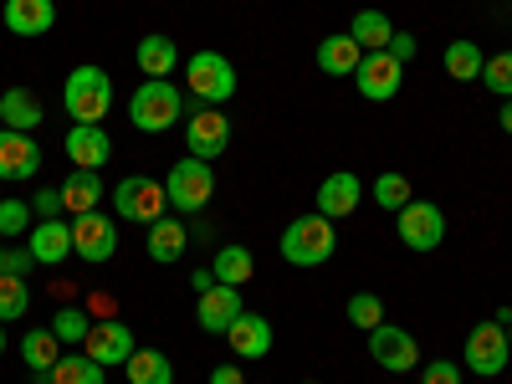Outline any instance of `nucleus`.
<instances>
[{"mask_svg":"<svg viewBox=\"0 0 512 384\" xmlns=\"http://www.w3.org/2000/svg\"><path fill=\"white\" fill-rule=\"evenodd\" d=\"M180 113H185V93L175 82H159V77H144L134 88V98H128V123L139 134H169L180 123Z\"/></svg>","mask_w":512,"mask_h":384,"instance_id":"1","label":"nucleus"},{"mask_svg":"<svg viewBox=\"0 0 512 384\" xmlns=\"http://www.w3.org/2000/svg\"><path fill=\"white\" fill-rule=\"evenodd\" d=\"M62 108L72 113V123H103L113 113V77L103 67H72L67 88H62Z\"/></svg>","mask_w":512,"mask_h":384,"instance_id":"2","label":"nucleus"},{"mask_svg":"<svg viewBox=\"0 0 512 384\" xmlns=\"http://www.w3.org/2000/svg\"><path fill=\"white\" fill-rule=\"evenodd\" d=\"M282 262L287 267H323L328 256H333V246H338V231H333V221L328 216H297V221H287V231H282Z\"/></svg>","mask_w":512,"mask_h":384,"instance_id":"3","label":"nucleus"},{"mask_svg":"<svg viewBox=\"0 0 512 384\" xmlns=\"http://www.w3.org/2000/svg\"><path fill=\"white\" fill-rule=\"evenodd\" d=\"M164 195H169V210H175V216H200V210L210 205V195H216V169H210L205 159H195V154H185L164 175Z\"/></svg>","mask_w":512,"mask_h":384,"instance_id":"4","label":"nucleus"},{"mask_svg":"<svg viewBox=\"0 0 512 384\" xmlns=\"http://www.w3.org/2000/svg\"><path fill=\"white\" fill-rule=\"evenodd\" d=\"M113 210L123 221H134V226H154L169 216V195H164V180H149V175H128L118 180L113 190Z\"/></svg>","mask_w":512,"mask_h":384,"instance_id":"5","label":"nucleus"},{"mask_svg":"<svg viewBox=\"0 0 512 384\" xmlns=\"http://www.w3.org/2000/svg\"><path fill=\"white\" fill-rule=\"evenodd\" d=\"M185 88L195 93V103H210V108H221L236 98V67L221 57V52H195L185 62Z\"/></svg>","mask_w":512,"mask_h":384,"instance_id":"6","label":"nucleus"},{"mask_svg":"<svg viewBox=\"0 0 512 384\" xmlns=\"http://www.w3.org/2000/svg\"><path fill=\"white\" fill-rule=\"evenodd\" d=\"M507 359H512V344H507V323L487 318V323H477L472 333H466V369H472V374H482V379H497V374L507 369Z\"/></svg>","mask_w":512,"mask_h":384,"instance_id":"7","label":"nucleus"},{"mask_svg":"<svg viewBox=\"0 0 512 384\" xmlns=\"http://www.w3.org/2000/svg\"><path fill=\"white\" fill-rule=\"evenodd\" d=\"M226 144H231V118L210 103H195V113L185 118V149L210 164L216 154H226Z\"/></svg>","mask_w":512,"mask_h":384,"instance_id":"8","label":"nucleus"},{"mask_svg":"<svg viewBox=\"0 0 512 384\" xmlns=\"http://www.w3.org/2000/svg\"><path fill=\"white\" fill-rule=\"evenodd\" d=\"M118 251V221H108L103 210H88V216L72 221V256H82L88 267H103L113 262Z\"/></svg>","mask_w":512,"mask_h":384,"instance_id":"9","label":"nucleus"},{"mask_svg":"<svg viewBox=\"0 0 512 384\" xmlns=\"http://www.w3.org/2000/svg\"><path fill=\"white\" fill-rule=\"evenodd\" d=\"M395 226H400V241L410 251H436L446 241V216H441V205H431V200H410L395 216Z\"/></svg>","mask_w":512,"mask_h":384,"instance_id":"10","label":"nucleus"},{"mask_svg":"<svg viewBox=\"0 0 512 384\" xmlns=\"http://www.w3.org/2000/svg\"><path fill=\"white\" fill-rule=\"evenodd\" d=\"M82 354L98 359L103 369L128 364V359H134V328H128L123 318H103V323L88 328V338H82Z\"/></svg>","mask_w":512,"mask_h":384,"instance_id":"11","label":"nucleus"},{"mask_svg":"<svg viewBox=\"0 0 512 384\" xmlns=\"http://www.w3.org/2000/svg\"><path fill=\"white\" fill-rule=\"evenodd\" d=\"M405 82V62H395L390 52H364L359 72H354V88L369 98V103H390Z\"/></svg>","mask_w":512,"mask_h":384,"instance_id":"12","label":"nucleus"},{"mask_svg":"<svg viewBox=\"0 0 512 384\" xmlns=\"http://www.w3.org/2000/svg\"><path fill=\"white\" fill-rule=\"evenodd\" d=\"M369 359L379 369H390V374H410L420 364V349H415V338L405 328L379 323V328H369Z\"/></svg>","mask_w":512,"mask_h":384,"instance_id":"13","label":"nucleus"},{"mask_svg":"<svg viewBox=\"0 0 512 384\" xmlns=\"http://www.w3.org/2000/svg\"><path fill=\"white\" fill-rule=\"evenodd\" d=\"M62 149H67L72 169H103V164L113 159V139H108L103 123H72Z\"/></svg>","mask_w":512,"mask_h":384,"instance_id":"14","label":"nucleus"},{"mask_svg":"<svg viewBox=\"0 0 512 384\" xmlns=\"http://www.w3.org/2000/svg\"><path fill=\"white\" fill-rule=\"evenodd\" d=\"M241 313H246V303H241V287H226V282H216L210 292H200L195 323H200L205 333H221V338H226V328H231Z\"/></svg>","mask_w":512,"mask_h":384,"instance_id":"15","label":"nucleus"},{"mask_svg":"<svg viewBox=\"0 0 512 384\" xmlns=\"http://www.w3.org/2000/svg\"><path fill=\"white\" fill-rule=\"evenodd\" d=\"M359 200H364V185H359L354 169H333V175L318 185V216L344 221V216H354V210H359Z\"/></svg>","mask_w":512,"mask_h":384,"instance_id":"16","label":"nucleus"},{"mask_svg":"<svg viewBox=\"0 0 512 384\" xmlns=\"http://www.w3.org/2000/svg\"><path fill=\"white\" fill-rule=\"evenodd\" d=\"M41 169V144L16 128H0V180H36Z\"/></svg>","mask_w":512,"mask_h":384,"instance_id":"17","label":"nucleus"},{"mask_svg":"<svg viewBox=\"0 0 512 384\" xmlns=\"http://www.w3.org/2000/svg\"><path fill=\"white\" fill-rule=\"evenodd\" d=\"M226 344H231L236 359H267V354H272V323H267L262 313L246 308V313L226 328Z\"/></svg>","mask_w":512,"mask_h":384,"instance_id":"18","label":"nucleus"},{"mask_svg":"<svg viewBox=\"0 0 512 384\" xmlns=\"http://www.w3.org/2000/svg\"><path fill=\"white\" fill-rule=\"evenodd\" d=\"M26 246L36 256V267H57V262H67V256H72V226L62 216L57 221H36L26 231Z\"/></svg>","mask_w":512,"mask_h":384,"instance_id":"19","label":"nucleus"},{"mask_svg":"<svg viewBox=\"0 0 512 384\" xmlns=\"http://www.w3.org/2000/svg\"><path fill=\"white\" fill-rule=\"evenodd\" d=\"M6 31L11 36H47L57 26V6L52 0H6Z\"/></svg>","mask_w":512,"mask_h":384,"instance_id":"20","label":"nucleus"},{"mask_svg":"<svg viewBox=\"0 0 512 384\" xmlns=\"http://www.w3.org/2000/svg\"><path fill=\"white\" fill-rule=\"evenodd\" d=\"M359 62H364V47H359L349 31H338V36H323V41H318V72H328V77H354Z\"/></svg>","mask_w":512,"mask_h":384,"instance_id":"21","label":"nucleus"},{"mask_svg":"<svg viewBox=\"0 0 512 384\" xmlns=\"http://www.w3.org/2000/svg\"><path fill=\"white\" fill-rule=\"evenodd\" d=\"M57 190H62V205L72 210V216H88V210H98V200L108 195V185H103L98 169H72Z\"/></svg>","mask_w":512,"mask_h":384,"instance_id":"22","label":"nucleus"},{"mask_svg":"<svg viewBox=\"0 0 512 384\" xmlns=\"http://www.w3.org/2000/svg\"><path fill=\"white\" fill-rule=\"evenodd\" d=\"M139 72L144 77H159V82H169V72H180V47L169 41L164 31H149L144 41H139Z\"/></svg>","mask_w":512,"mask_h":384,"instance_id":"23","label":"nucleus"},{"mask_svg":"<svg viewBox=\"0 0 512 384\" xmlns=\"http://www.w3.org/2000/svg\"><path fill=\"white\" fill-rule=\"evenodd\" d=\"M41 118H47V113H41V98H36L31 88H6V93H0V128L31 134Z\"/></svg>","mask_w":512,"mask_h":384,"instance_id":"24","label":"nucleus"},{"mask_svg":"<svg viewBox=\"0 0 512 384\" xmlns=\"http://www.w3.org/2000/svg\"><path fill=\"white\" fill-rule=\"evenodd\" d=\"M128 384H175V364H169V354L159 349H134V359L123 364Z\"/></svg>","mask_w":512,"mask_h":384,"instance_id":"25","label":"nucleus"},{"mask_svg":"<svg viewBox=\"0 0 512 384\" xmlns=\"http://www.w3.org/2000/svg\"><path fill=\"white\" fill-rule=\"evenodd\" d=\"M185 246H190V231H185L180 221H169V216H164V221L149 226V256H154V262H164V267H169V262H180Z\"/></svg>","mask_w":512,"mask_h":384,"instance_id":"26","label":"nucleus"},{"mask_svg":"<svg viewBox=\"0 0 512 384\" xmlns=\"http://www.w3.org/2000/svg\"><path fill=\"white\" fill-rule=\"evenodd\" d=\"M21 359L31 364V374H47V369L62 359V338H57L52 328H31V333L21 338Z\"/></svg>","mask_w":512,"mask_h":384,"instance_id":"27","label":"nucleus"},{"mask_svg":"<svg viewBox=\"0 0 512 384\" xmlns=\"http://www.w3.org/2000/svg\"><path fill=\"white\" fill-rule=\"evenodd\" d=\"M349 36L359 41L364 52H384V47H390V36H395V26H390V16H384V11H359L349 21Z\"/></svg>","mask_w":512,"mask_h":384,"instance_id":"28","label":"nucleus"},{"mask_svg":"<svg viewBox=\"0 0 512 384\" xmlns=\"http://www.w3.org/2000/svg\"><path fill=\"white\" fill-rule=\"evenodd\" d=\"M256 277V262H251V251L246 246H221L216 251V282H226V287H246Z\"/></svg>","mask_w":512,"mask_h":384,"instance_id":"29","label":"nucleus"},{"mask_svg":"<svg viewBox=\"0 0 512 384\" xmlns=\"http://www.w3.org/2000/svg\"><path fill=\"white\" fill-rule=\"evenodd\" d=\"M52 384H108V369L98 364V359H88V354H62L57 364H52Z\"/></svg>","mask_w":512,"mask_h":384,"instance_id":"30","label":"nucleus"},{"mask_svg":"<svg viewBox=\"0 0 512 384\" xmlns=\"http://www.w3.org/2000/svg\"><path fill=\"white\" fill-rule=\"evenodd\" d=\"M482 67H487V57H482L477 41H451L446 47V72L456 82H482Z\"/></svg>","mask_w":512,"mask_h":384,"instance_id":"31","label":"nucleus"},{"mask_svg":"<svg viewBox=\"0 0 512 384\" xmlns=\"http://www.w3.org/2000/svg\"><path fill=\"white\" fill-rule=\"evenodd\" d=\"M369 195H374V205H379V210H395V216H400V210L410 205V180L400 175V169H384V175L374 180V190H369Z\"/></svg>","mask_w":512,"mask_h":384,"instance_id":"32","label":"nucleus"},{"mask_svg":"<svg viewBox=\"0 0 512 384\" xmlns=\"http://www.w3.org/2000/svg\"><path fill=\"white\" fill-rule=\"evenodd\" d=\"M26 308H31L26 277H0V323H6V318H26Z\"/></svg>","mask_w":512,"mask_h":384,"instance_id":"33","label":"nucleus"},{"mask_svg":"<svg viewBox=\"0 0 512 384\" xmlns=\"http://www.w3.org/2000/svg\"><path fill=\"white\" fill-rule=\"evenodd\" d=\"M349 323H354V328H364V333L384 323V303H379V292H354V297H349Z\"/></svg>","mask_w":512,"mask_h":384,"instance_id":"34","label":"nucleus"},{"mask_svg":"<svg viewBox=\"0 0 512 384\" xmlns=\"http://www.w3.org/2000/svg\"><path fill=\"white\" fill-rule=\"evenodd\" d=\"M482 82H487V93H497L502 103L512 98V52H497V57H487V67H482Z\"/></svg>","mask_w":512,"mask_h":384,"instance_id":"35","label":"nucleus"},{"mask_svg":"<svg viewBox=\"0 0 512 384\" xmlns=\"http://www.w3.org/2000/svg\"><path fill=\"white\" fill-rule=\"evenodd\" d=\"M88 328H93L88 313H77V308H62V313L52 318V333L62 338V349H67V344H82V338H88Z\"/></svg>","mask_w":512,"mask_h":384,"instance_id":"36","label":"nucleus"},{"mask_svg":"<svg viewBox=\"0 0 512 384\" xmlns=\"http://www.w3.org/2000/svg\"><path fill=\"white\" fill-rule=\"evenodd\" d=\"M31 231V205L26 200H0V236H26Z\"/></svg>","mask_w":512,"mask_h":384,"instance_id":"37","label":"nucleus"},{"mask_svg":"<svg viewBox=\"0 0 512 384\" xmlns=\"http://www.w3.org/2000/svg\"><path fill=\"white\" fill-rule=\"evenodd\" d=\"M31 267H36L31 246H6V251H0V277H26Z\"/></svg>","mask_w":512,"mask_h":384,"instance_id":"38","label":"nucleus"},{"mask_svg":"<svg viewBox=\"0 0 512 384\" xmlns=\"http://www.w3.org/2000/svg\"><path fill=\"white\" fill-rule=\"evenodd\" d=\"M420 384H461V369L451 359H431L420 369Z\"/></svg>","mask_w":512,"mask_h":384,"instance_id":"39","label":"nucleus"},{"mask_svg":"<svg viewBox=\"0 0 512 384\" xmlns=\"http://www.w3.org/2000/svg\"><path fill=\"white\" fill-rule=\"evenodd\" d=\"M62 210H67V205H62V190H41V195L31 200V216H41V221H57Z\"/></svg>","mask_w":512,"mask_h":384,"instance_id":"40","label":"nucleus"},{"mask_svg":"<svg viewBox=\"0 0 512 384\" xmlns=\"http://www.w3.org/2000/svg\"><path fill=\"white\" fill-rule=\"evenodd\" d=\"M384 52H390L395 62H410V57H415V36H405V31H395V36H390V47H384Z\"/></svg>","mask_w":512,"mask_h":384,"instance_id":"41","label":"nucleus"},{"mask_svg":"<svg viewBox=\"0 0 512 384\" xmlns=\"http://www.w3.org/2000/svg\"><path fill=\"white\" fill-rule=\"evenodd\" d=\"M210 384H246L241 364H221V369H210Z\"/></svg>","mask_w":512,"mask_h":384,"instance_id":"42","label":"nucleus"},{"mask_svg":"<svg viewBox=\"0 0 512 384\" xmlns=\"http://www.w3.org/2000/svg\"><path fill=\"white\" fill-rule=\"evenodd\" d=\"M190 287H195V292H210V287H216V267H200V272H190Z\"/></svg>","mask_w":512,"mask_h":384,"instance_id":"43","label":"nucleus"},{"mask_svg":"<svg viewBox=\"0 0 512 384\" xmlns=\"http://www.w3.org/2000/svg\"><path fill=\"white\" fill-rule=\"evenodd\" d=\"M497 118H502V134H512V98L502 103V113H497Z\"/></svg>","mask_w":512,"mask_h":384,"instance_id":"44","label":"nucleus"},{"mask_svg":"<svg viewBox=\"0 0 512 384\" xmlns=\"http://www.w3.org/2000/svg\"><path fill=\"white\" fill-rule=\"evenodd\" d=\"M0 354H6V323H0Z\"/></svg>","mask_w":512,"mask_h":384,"instance_id":"45","label":"nucleus"},{"mask_svg":"<svg viewBox=\"0 0 512 384\" xmlns=\"http://www.w3.org/2000/svg\"><path fill=\"white\" fill-rule=\"evenodd\" d=\"M507 344H512V323H507Z\"/></svg>","mask_w":512,"mask_h":384,"instance_id":"46","label":"nucleus"},{"mask_svg":"<svg viewBox=\"0 0 512 384\" xmlns=\"http://www.w3.org/2000/svg\"><path fill=\"white\" fill-rule=\"evenodd\" d=\"M303 384H318V379H303Z\"/></svg>","mask_w":512,"mask_h":384,"instance_id":"47","label":"nucleus"}]
</instances>
